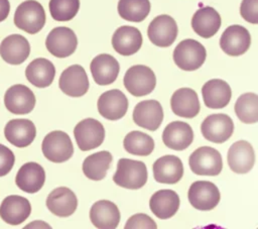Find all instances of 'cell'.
Here are the masks:
<instances>
[{
  "instance_id": "6da1fadb",
  "label": "cell",
  "mask_w": 258,
  "mask_h": 229,
  "mask_svg": "<svg viewBox=\"0 0 258 229\" xmlns=\"http://www.w3.org/2000/svg\"><path fill=\"white\" fill-rule=\"evenodd\" d=\"M147 177V168L144 162L129 158H120L117 163L116 173L113 176V181L122 188L137 190L146 184Z\"/></svg>"
},
{
  "instance_id": "f1b7e54d",
  "label": "cell",
  "mask_w": 258,
  "mask_h": 229,
  "mask_svg": "<svg viewBox=\"0 0 258 229\" xmlns=\"http://www.w3.org/2000/svg\"><path fill=\"white\" fill-rule=\"evenodd\" d=\"M162 140L170 149L183 150L191 144L194 131L187 123L183 121H173L164 128Z\"/></svg>"
},
{
  "instance_id": "ba28073f",
  "label": "cell",
  "mask_w": 258,
  "mask_h": 229,
  "mask_svg": "<svg viewBox=\"0 0 258 229\" xmlns=\"http://www.w3.org/2000/svg\"><path fill=\"white\" fill-rule=\"evenodd\" d=\"M187 198L195 209L210 211L219 204L221 195L215 184L208 181H197L190 185Z\"/></svg>"
},
{
  "instance_id": "4fadbf2b",
  "label": "cell",
  "mask_w": 258,
  "mask_h": 229,
  "mask_svg": "<svg viewBox=\"0 0 258 229\" xmlns=\"http://www.w3.org/2000/svg\"><path fill=\"white\" fill-rule=\"evenodd\" d=\"M58 86L66 95L81 97L88 92L90 84L85 69L80 65H73L61 73Z\"/></svg>"
},
{
  "instance_id": "83f0119b",
  "label": "cell",
  "mask_w": 258,
  "mask_h": 229,
  "mask_svg": "<svg viewBox=\"0 0 258 229\" xmlns=\"http://www.w3.org/2000/svg\"><path fill=\"white\" fill-rule=\"evenodd\" d=\"M170 106L175 115L183 118H194L201 110L198 94L190 88L176 90L171 96Z\"/></svg>"
},
{
  "instance_id": "52a82bcc",
  "label": "cell",
  "mask_w": 258,
  "mask_h": 229,
  "mask_svg": "<svg viewBox=\"0 0 258 229\" xmlns=\"http://www.w3.org/2000/svg\"><path fill=\"white\" fill-rule=\"evenodd\" d=\"M79 148L88 151L100 146L105 139V128L101 122L93 118L81 120L74 129Z\"/></svg>"
},
{
  "instance_id": "9c48e42d",
  "label": "cell",
  "mask_w": 258,
  "mask_h": 229,
  "mask_svg": "<svg viewBox=\"0 0 258 229\" xmlns=\"http://www.w3.org/2000/svg\"><path fill=\"white\" fill-rule=\"evenodd\" d=\"M201 131L207 140L214 143H223L232 136L234 122L227 114H212L203 121Z\"/></svg>"
},
{
  "instance_id": "1f68e13d",
  "label": "cell",
  "mask_w": 258,
  "mask_h": 229,
  "mask_svg": "<svg viewBox=\"0 0 258 229\" xmlns=\"http://www.w3.org/2000/svg\"><path fill=\"white\" fill-rule=\"evenodd\" d=\"M26 79L30 84L37 88H46L51 85L54 76L55 68L53 64L44 58L33 60L25 70Z\"/></svg>"
},
{
  "instance_id": "4316f807",
  "label": "cell",
  "mask_w": 258,
  "mask_h": 229,
  "mask_svg": "<svg viewBox=\"0 0 258 229\" xmlns=\"http://www.w3.org/2000/svg\"><path fill=\"white\" fill-rule=\"evenodd\" d=\"M204 103L208 108L221 109L226 107L232 97L229 84L221 79H213L205 83L202 88Z\"/></svg>"
},
{
  "instance_id": "60d3db41",
  "label": "cell",
  "mask_w": 258,
  "mask_h": 229,
  "mask_svg": "<svg viewBox=\"0 0 258 229\" xmlns=\"http://www.w3.org/2000/svg\"><path fill=\"white\" fill-rule=\"evenodd\" d=\"M10 11V3L8 0H0V22L7 18Z\"/></svg>"
},
{
  "instance_id": "484cf974",
  "label": "cell",
  "mask_w": 258,
  "mask_h": 229,
  "mask_svg": "<svg viewBox=\"0 0 258 229\" xmlns=\"http://www.w3.org/2000/svg\"><path fill=\"white\" fill-rule=\"evenodd\" d=\"M30 53L28 40L20 34H11L5 37L0 44L1 58L10 65L22 64Z\"/></svg>"
},
{
  "instance_id": "2e32d148",
  "label": "cell",
  "mask_w": 258,
  "mask_h": 229,
  "mask_svg": "<svg viewBox=\"0 0 258 229\" xmlns=\"http://www.w3.org/2000/svg\"><path fill=\"white\" fill-rule=\"evenodd\" d=\"M163 120L161 104L156 100L139 102L133 110V121L138 126L150 131L159 128Z\"/></svg>"
},
{
  "instance_id": "e0dca14e",
  "label": "cell",
  "mask_w": 258,
  "mask_h": 229,
  "mask_svg": "<svg viewBox=\"0 0 258 229\" xmlns=\"http://www.w3.org/2000/svg\"><path fill=\"white\" fill-rule=\"evenodd\" d=\"M152 170L156 182L173 185L181 180L183 176V164L176 155L167 154L154 161Z\"/></svg>"
},
{
  "instance_id": "8992f818",
  "label": "cell",
  "mask_w": 258,
  "mask_h": 229,
  "mask_svg": "<svg viewBox=\"0 0 258 229\" xmlns=\"http://www.w3.org/2000/svg\"><path fill=\"white\" fill-rule=\"evenodd\" d=\"M41 149L43 155L52 162H64L74 153V146L68 133L61 130H54L43 138Z\"/></svg>"
},
{
  "instance_id": "277c9868",
  "label": "cell",
  "mask_w": 258,
  "mask_h": 229,
  "mask_svg": "<svg viewBox=\"0 0 258 229\" xmlns=\"http://www.w3.org/2000/svg\"><path fill=\"white\" fill-rule=\"evenodd\" d=\"M189 167L198 176H218L223 168L221 153L211 146H201L189 156Z\"/></svg>"
},
{
  "instance_id": "d6986e66",
  "label": "cell",
  "mask_w": 258,
  "mask_h": 229,
  "mask_svg": "<svg viewBox=\"0 0 258 229\" xmlns=\"http://www.w3.org/2000/svg\"><path fill=\"white\" fill-rule=\"evenodd\" d=\"M230 168L236 174H247L255 162V152L253 146L246 140H239L233 143L227 154Z\"/></svg>"
},
{
  "instance_id": "7c38bea8",
  "label": "cell",
  "mask_w": 258,
  "mask_h": 229,
  "mask_svg": "<svg viewBox=\"0 0 258 229\" xmlns=\"http://www.w3.org/2000/svg\"><path fill=\"white\" fill-rule=\"evenodd\" d=\"M251 44V35L242 25L234 24L225 29L220 38L222 50L231 56H238L245 53Z\"/></svg>"
},
{
  "instance_id": "e575fe53",
  "label": "cell",
  "mask_w": 258,
  "mask_h": 229,
  "mask_svg": "<svg viewBox=\"0 0 258 229\" xmlns=\"http://www.w3.org/2000/svg\"><path fill=\"white\" fill-rule=\"evenodd\" d=\"M117 8L123 19L141 22L149 14L150 2L149 0H119Z\"/></svg>"
},
{
  "instance_id": "8fae6325",
  "label": "cell",
  "mask_w": 258,
  "mask_h": 229,
  "mask_svg": "<svg viewBox=\"0 0 258 229\" xmlns=\"http://www.w3.org/2000/svg\"><path fill=\"white\" fill-rule=\"evenodd\" d=\"M78 45L76 33L69 27L58 26L53 28L45 39L47 50L56 58H67L73 54Z\"/></svg>"
},
{
  "instance_id": "836d02e7",
  "label": "cell",
  "mask_w": 258,
  "mask_h": 229,
  "mask_svg": "<svg viewBox=\"0 0 258 229\" xmlns=\"http://www.w3.org/2000/svg\"><path fill=\"white\" fill-rule=\"evenodd\" d=\"M123 145L127 152L141 156L149 155L154 149V141L152 137L136 130L129 132L125 136Z\"/></svg>"
},
{
  "instance_id": "d6a6232c",
  "label": "cell",
  "mask_w": 258,
  "mask_h": 229,
  "mask_svg": "<svg viewBox=\"0 0 258 229\" xmlns=\"http://www.w3.org/2000/svg\"><path fill=\"white\" fill-rule=\"evenodd\" d=\"M112 160L113 156L107 150L95 152L85 158L82 166L83 173L90 180L101 181L106 177Z\"/></svg>"
},
{
  "instance_id": "ac0fdd59",
  "label": "cell",
  "mask_w": 258,
  "mask_h": 229,
  "mask_svg": "<svg viewBox=\"0 0 258 229\" xmlns=\"http://www.w3.org/2000/svg\"><path fill=\"white\" fill-rule=\"evenodd\" d=\"M31 213L29 201L18 195L6 197L0 206V217L9 225H19L24 222Z\"/></svg>"
},
{
  "instance_id": "cb8c5ba5",
  "label": "cell",
  "mask_w": 258,
  "mask_h": 229,
  "mask_svg": "<svg viewBox=\"0 0 258 229\" xmlns=\"http://www.w3.org/2000/svg\"><path fill=\"white\" fill-rule=\"evenodd\" d=\"M5 138L17 147H26L36 136L34 123L28 119H12L4 128Z\"/></svg>"
},
{
  "instance_id": "5b68a950",
  "label": "cell",
  "mask_w": 258,
  "mask_h": 229,
  "mask_svg": "<svg viewBox=\"0 0 258 229\" xmlns=\"http://www.w3.org/2000/svg\"><path fill=\"white\" fill-rule=\"evenodd\" d=\"M123 82L126 90L132 96L142 97L150 94L154 90L156 78L149 67L136 65L127 70Z\"/></svg>"
},
{
  "instance_id": "74e56055",
  "label": "cell",
  "mask_w": 258,
  "mask_h": 229,
  "mask_svg": "<svg viewBox=\"0 0 258 229\" xmlns=\"http://www.w3.org/2000/svg\"><path fill=\"white\" fill-rule=\"evenodd\" d=\"M124 228L125 229H139V228L156 229L157 225L153 221V219L151 217H149L148 215L138 213V214L131 216L127 220Z\"/></svg>"
},
{
  "instance_id": "f35d334b",
  "label": "cell",
  "mask_w": 258,
  "mask_h": 229,
  "mask_svg": "<svg viewBox=\"0 0 258 229\" xmlns=\"http://www.w3.org/2000/svg\"><path fill=\"white\" fill-rule=\"evenodd\" d=\"M241 16L248 22L258 23V0H243L240 6Z\"/></svg>"
},
{
  "instance_id": "4dcf8cb0",
  "label": "cell",
  "mask_w": 258,
  "mask_h": 229,
  "mask_svg": "<svg viewBox=\"0 0 258 229\" xmlns=\"http://www.w3.org/2000/svg\"><path fill=\"white\" fill-rule=\"evenodd\" d=\"M149 207L157 218L169 219L179 208V197L172 190H159L151 196Z\"/></svg>"
},
{
  "instance_id": "f546056e",
  "label": "cell",
  "mask_w": 258,
  "mask_h": 229,
  "mask_svg": "<svg viewBox=\"0 0 258 229\" xmlns=\"http://www.w3.org/2000/svg\"><path fill=\"white\" fill-rule=\"evenodd\" d=\"M191 27L198 35L210 38L220 29L221 16L213 7H202L195 12L191 18Z\"/></svg>"
},
{
  "instance_id": "5bb4252c",
  "label": "cell",
  "mask_w": 258,
  "mask_h": 229,
  "mask_svg": "<svg viewBox=\"0 0 258 229\" xmlns=\"http://www.w3.org/2000/svg\"><path fill=\"white\" fill-rule=\"evenodd\" d=\"M128 110V99L118 89L103 93L98 100V111L108 120H119L125 116Z\"/></svg>"
},
{
  "instance_id": "ffe728a7",
  "label": "cell",
  "mask_w": 258,
  "mask_h": 229,
  "mask_svg": "<svg viewBox=\"0 0 258 229\" xmlns=\"http://www.w3.org/2000/svg\"><path fill=\"white\" fill-rule=\"evenodd\" d=\"M141 45L142 34L134 26H120L112 36V46L121 55H132L140 49Z\"/></svg>"
},
{
  "instance_id": "603a6c76",
  "label": "cell",
  "mask_w": 258,
  "mask_h": 229,
  "mask_svg": "<svg viewBox=\"0 0 258 229\" xmlns=\"http://www.w3.org/2000/svg\"><path fill=\"white\" fill-rule=\"evenodd\" d=\"M90 220L96 228L115 229L120 222V212L113 202L100 200L91 207Z\"/></svg>"
},
{
  "instance_id": "9a60e30c",
  "label": "cell",
  "mask_w": 258,
  "mask_h": 229,
  "mask_svg": "<svg viewBox=\"0 0 258 229\" xmlns=\"http://www.w3.org/2000/svg\"><path fill=\"white\" fill-rule=\"evenodd\" d=\"M4 104L13 114H27L35 106V96L28 87L20 84L13 85L5 93Z\"/></svg>"
},
{
  "instance_id": "d4e9b609",
  "label": "cell",
  "mask_w": 258,
  "mask_h": 229,
  "mask_svg": "<svg viewBox=\"0 0 258 229\" xmlns=\"http://www.w3.org/2000/svg\"><path fill=\"white\" fill-rule=\"evenodd\" d=\"M45 171L37 162H26L17 171L15 183L17 187L28 194L38 192L44 185Z\"/></svg>"
},
{
  "instance_id": "d590c367",
  "label": "cell",
  "mask_w": 258,
  "mask_h": 229,
  "mask_svg": "<svg viewBox=\"0 0 258 229\" xmlns=\"http://www.w3.org/2000/svg\"><path fill=\"white\" fill-rule=\"evenodd\" d=\"M235 113L244 123L252 124L258 121V97L255 93L241 95L235 104Z\"/></svg>"
},
{
  "instance_id": "7a4b0ae2",
  "label": "cell",
  "mask_w": 258,
  "mask_h": 229,
  "mask_svg": "<svg viewBox=\"0 0 258 229\" xmlns=\"http://www.w3.org/2000/svg\"><path fill=\"white\" fill-rule=\"evenodd\" d=\"M14 24L29 34L40 31L45 24V11L42 5L35 0L22 2L14 13Z\"/></svg>"
},
{
  "instance_id": "44dd1931",
  "label": "cell",
  "mask_w": 258,
  "mask_h": 229,
  "mask_svg": "<svg viewBox=\"0 0 258 229\" xmlns=\"http://www.w3.org/2000/svg\"><path fill=\"white\" fill-rule=\"evenodd\" d=\"M78 206L75 193L67 188L59 187L52 190L46 198L47 209L57 217H70Z\"/></svg>"
},
{
  "instance_id": "7402d4cb",
  "label": "cell",
  "mask_w": 258,
  "mask_h": 229,
  "mask_svg": "<svg viewBox=\"0 0 258 229\" xmlns=\"http://www.w3.org/2000/svg\"><path fill=\"white\" fill-rule=\"evenodd\" d=\"M90 69L94 81L98 85L106 86L115 82L120 71V66L113 55L101 53L92 60Z\"/></svg>"
},
{
  "instance_id": "ab89813d",
  "label": "cell",
  "mask_w": 258,
  "mask_h": 229,
  "mask_svg": "<svg viewBox=\"0 0 258 229\" xmlns=\"http://www.w3.org/2000/svg\"><path fill=\"white\" fill-rule=\"evenodd\" d=\"M14 153L7 146L0 143V177L6 176L13 167Z\"/></svg>"
},
{
  "instance_id": "8d00e7d4",
  "label": "cell",
  "mask_w": 258,
  "mask_h": 229,
  "mask_svg": "<svg viewBox=\"0 0 258 229\" xmlns=\"http://www.w3.org/2000/svg\"><path fill=\"white\" fill-rule=\"evenodd\" d=\"M80 9V0H50L49 11L56 21H69L73 19Z\"/></svg>"
},
{
  "instance_id": "3957f363",
  "label": "cell",
  "mask_w": 258,
  "mask_h": 229,
  "mask_svg": "<svg viewBox=\"0 0 258 229\" xmlns=\"http://www.w3.org/2000/svg\"><path fill=\"white\" fill-rule=\"evenodd\" d=\"M207 51L205 46L191 38L181 40L173 50L175 65L183 71H195L200 69L206 61Z\"/></svg>"
},
{
  "instance_id": "30bf717a",
  "label": "cell",
  "mask_w": 258,
  "mask_h": 229,
  "mask_svg": "<svg viewBox=\"0 0 258 229\" xmlns=\"http://www.w3.org/2000/svg\"><path fill=\"white\" fill-rule=\"evenodd\" d=\"M178 33L175 20L166 14L156 16L149 24L147 35L150 41L159 47H167L171 45Z\"/></svg>"
}]
</instances>
